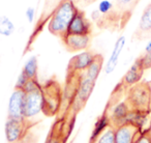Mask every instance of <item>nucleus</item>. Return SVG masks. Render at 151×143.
<instances>
[{
	"instance_id": "obj_28",
	"label": "nucleus",
	"mask_w": 151,
	"mask_h": 143,
	"mask_svg": "<svg viewBox=\"0 0 151 143\" xmlns=\"http://www.w3.org/2000/svg\"><path fill=\"white\" fill-rule=\"evenodd\" d=\"M92 1H94V0H75L76 3H77V2H80V3H85V4L92 2Z\"/></svg>"
},
{
	"instance_id": "obj_4",
	"label": "nucleus",
	"mask_w": 151,
	"mask_h": 143,
	"mask_svg": "<svg viewBox=\"0 0 151 143\" xmlns=\"http://www.w3.org/2000/svg\"><path fill=\"white\" fill-rule=\"evenodd\" d=\"M25 95L26 93L23 89L15 87L7 104V118L25 120Z\"/></svg>"
},
{
	"instance_id": "obj_18",
	"label": "nucleus",
	"mask_w": 151,
	"mask_h": 143,
	"mask_svg": "<svg viewBox=\"0 0 151 143\" xmlns=\"http://www.w3.org/2000/svg\"><path fill=\"white\" fill-rule=\"evenodd\" d=\"M16 31V25L13 20L6 15L0 16V35L9 38Z\"/></svg>"
},
{
	"instance_id": "obj_16",
	"label": "nucleus",
	"mask_w": 151,
	"mask_h": 143,
	"mask_svg": "<svg viewBox=\"0 0 151 143\" xmlns=\"http://www.w3.org/2000/svg\"><path fill=\"white\" fill-rule=\"evenodd\" d=\"M111 124V120H110V117L108 115V113H104L103 115H101L95 121L94 126H93L92 132H91L90 138H89V143H92L104 131H106L108 128H109Z\"/></svg>"
},
{
	"instance_id": "obj_3",
	"label": "nucleus",
	"mask_w": 151,
	"mask_h": 143,
	"mask_svg": "<svg viewBox=\"0 0 151 143\" xmlns=\"http://www.w3.org/2000/svg\"><path fill=\"white\" fill-rule=\"evenodd\" d=\"M25 113L24 117L27 124L30 126L32 119L37 117L42 112H44V91L42 87L36 90L25 92Z\"/></svg>"
},
{
	"instance_id": "obj_12",
	"label": "nucleus",
	"mask_w": 151,
	"mask_h": 143,
	"mask_svg": "<svg viewBox=\"0 0 151 143\" xmlns=\"http://www.w3.org/2000/svg\"><path fill=\"white\" fill-rule=\"evenodd\" d=\"M140 133L138 126L126 122L115 128V143H132Z\"/></svg>"
},
{
	"instance_id": "obj_30",
	"label": "nucleus",
	"mask_w": 151,
	"mask_h": 143,
	"mask_svg": "<svg viewBox=\"0 0 151 143\" xmlns=\"http://www.w3.org/2000/svg\"><path fill=\"white\" fill-rule=\"evenodd\" d=\"M149 83V87H150V93H151V81L150 82H148Z\"/></svg>"
},
{
	"instance_id": "obj_5",
	"label": "nucleus",
	"mask_w": 151,
	"mask_h": 143,
	"mask_svg": "<svg viewBox=\"0 0 151 143\" xmlns=\"http://www.w3.org/2000/svg\"><path fill=\"white\" fill-rule=\"evenodd\" d=\"M29 124L26 120L7 118L4 124V135L7 143H22Z\"/></svg>"
},
{
	"instance_id": "obj_23",
	"label": "nucleus",
	"mask_w": 151,
	"mask_h": 143,
	"mask_svg": "<svg viewBox=\"0 0 151 143\" xmlns=\"http://www.w3.org/2000/svg\"><path fill=\"white\" fill-rule=\"evenodd\" d=\"M35 16H36V9L34 6H28L25 9V18L29 24L33 23L34 20H35Z\"/></svg>"
},
{
	"instance_id": "obj_10",
	"label": "nucleus",
	"mask_w": 151,
	"mask_h": 143,
	"mask_svg": "<svg viewBox=\"0 0 151 143\" xmlns=\"http://www.w3.org/2000/svg\"><path fill=\"white\" fill-rule=\"evenodd\" d=\"M126 44V38L125 35H120L119 38L116 40L114 47L112 49V52L110 54L109 59L107 60V63L104 65V72H105L107 75L112 74L114 71L116 69L119 62L120 55H121L122 51H123L124 47Z\"/></svg>"
},
{
	"instance_id": "obj_27",
	"label": "nucleus",
	"mask_w": 151,
	"mask_h": 143,
	"mask_svg": "<svg viewBox=\"0 0 151 143\" xmlns=\"http://www.w3.org/2000/svg\"><path fill=\"white\" fill-rule=\"evenodd\" d=\"M150 52H151V40L145 47V53H150Z\"/></svg>"
},
{
	"instance_id": "obj_7",
	"label": "nucleus",
	"mask_w": 151,
	"mask_h": 143,
	"mask_svg": "<svg viewBox=\"0 0 151 143\" xmlns=\"http://www.w3.org/2000/svg\"><path fill=\"white\" fill-rule=\"evenodd\" d=\"M96 54L91 51H82L73 57L69 61L68 71L71 74H80L85 72L89 67V65L93 62Z\"/></svg>"
},
{
	"instance_id": "obj_17",
	"label": "nucleus",
	"mask_w": 151,
	"mask_h": 143,
	"mask_svg": "<svg viewBox=\"0 0 151 143\" xmlns=\"http://www.w3.org/2000/svg\"><path fill=\"white\" fill-rule=\"evenodd\" d=\"M38 72V60L37 57L32 55L24 62L22 67V73L27 77L29 80H36Z\"/></svg>"
},
{
	"instance_id": "obj_20",
	"label": "nucleus",
	"mask_w": 151,
	"mask_h": 143,
	"mask_svg": "<svg viewBox=\"0 0 151 143\" xmlns=\"http://www.w3.org/2000/svg\"><path fill=\"white\" fill-rule=\"evenodd\" d=\"M117 7L123 13L129 14L139 2V0H115Z\"/></svg>"
},
{
	"instance_id": "obj_32",
	"label": "nucleus",
	"mask_w": 151,
	"mask_h": 143,
	"mask_svg": "<svg viewBox=\"0 0 151 143\" xmlns=\"http://www.w3.org/2000/svg\"><path fill=\"white\" fill-rule=\"evenodd\" d=\"M60 1H61V0H60Z\"/></svg>"
},
{
	"instance_id": "obj_24",
	"label": "nucleus",
	"mask_w": 151,
	"mask_h": 143,
	"mask_svg": "<svg viewBox=\"0 0 151 143\" xmlns=\"http://www.w3.org/2000/svg\"><path fill=\"white\" fill-rule=\"evenodd\" d=\"M28 81H29V79H28L27 77H26L25 75H24L23 73L21 72V73H20V75H19V77H18V79H17V82H16V86L15 87L23 89L24 87H25V85L27 84Z\"/></svg>"
},
{
	"instance_id": "obj_14",
	"label": "nucleus",
	"mask_w": 151,
	"mask_h": 143,
	"mask_svg": "<svg viewBox=\"0 0 151 143\" xmlns=\"http://www.w3.org/2000/svg\"><path fill=\"white\" fill-rule=\"evenodd\" d=\"M91 31V24L86 18L84 13L81 11L75 16L73 21L70 22L66 33L69 34H89Z\"/></svg>"
},
{
	"instance_id": "obj_15",
	"label": "nucleus",
	"mask_w": 151,
	"mask_h": 143,
	"mask_svg": "<svg viewBox=\"0 0 151 143\" xmlns=\"http://www.w3.org/2000/svg\"><path fill=\"white\" fill-rule=\"evenodd\" d=\"M136 36L139 40L151 36V3L147 5L141 16L138 29L136 31Z\"/></svg>"
},
{
	"instance_id": "obj_6",
	"label": "nucleus",
	"mask_w": 151,
	"mask_h": 143,
	"mask_svg": "<svg viewBox=\"0 0 151 143\" xmlns=\"http://www.w3.org/2000/svg\"><path fill=\"white\" fill-rule=\"evenodd\" d=\"M96 81L86 76L83 73L78 74V82H77V89H76V100L80 106H84L89 100L92 91L94 89Z\"/></svg>"
},
{
	"instance_id": "obj_22",
	"label": "nucleus",
	"mask_w": 151,
	"mask_h": 143,
	"mask_svg": "<svg viewBox=\"0 0 151 143\" xmlns=\"http://www.w3.org/2000/svg\"><path fill=\"white\" fill-rule=\"evenodd\" d=\"M132 143H151V136L148 132H140Z\"/></svg>"
},
{
	"instance_id": "obj_29",
	"label": "nucleus",
	"mask_w": 151,
	"mask_h": 143,
	"mask_svg": "<svg viewBox=\"0 0 151 143\" xmlns=\"http://www.w3.org/2000/svg\"><path fill=\"white\" fill-rule=\"evenodd\" d=\"M148 133L150 134V136H151V124H150V128H149V131H148Z\"/></svg>"
},
{
	"instance_id": "obj_1",
	"label": "nucleus",
	"mask_w": 151,
	"mask_h": 143,
	"mask_svg": "<svg viewBox=\"0 0 151 143\" xmlns=\"http://www.w3.org/2000/svg\"><path fill=\"white\" fill-rule=\"evenodd\" d=\"M79 11L80 9L75 0H61L48 22L49 32L62 38L66 34L69 24Z\"/></svg>"
},
{
	"instance_id": "obj_9",
	"label": "nucleus",
	"mask_w": 151,
	"mask_h": 143,
	"mask_svg": "<svg viewBox=\"0 0 151 143\" xmlns=\"http://www.w3.org/2000/svg\"><path fill=\"white\" fill-rule=\"evenodd\" d=\"M65 47L71 52L86 51L90 45L89 34H69L66 33L62 38Z\"/></svg>"
},
{
	"instance_id": "obj_13",
	"label": "nucleus",
	"mask_w": 151,
	"mask_h": 143,
	"mask_svg": "<svg viewBox=\"0 0 151 143\" xmlns=\"http://www.w3.org/2000/svg\"><path fill=\"white\" fill-rule=\"evenodd\" d=\"M42 91H44V112L47 115H53L55 114L56 110H58L59 102H60V97H59V89L58 85L55 84L54 86H50L48 91L44 89L42 87Z\"/></svg>"
},
{
	"instance_id": "obj_21",
	"label": "nucleus",
	"mask_w": 151,
	"mask_h": 143,
	"mask_svg": "<svg viewBox=\"0 0 151 143\" xmlns=\"http://www.w3.org/2000/svg\"><path fill=\"white\" fill-rule=\"evenodd\" d=\"M114 4L111 0H101L97 5V13L101 16H108L113 12Z\"/></svg>"
},
{
	"instance_id": "obj_2",
	"label": "nucleus",
	"mask_w": 151,
	"mask_h": 143,
	"mask_svg": "<svg viewBox=\"0 0 151 143\" xmlns=\"http://www.w3.org/2000/svg\"><path fill=\"white\" fill-rule=\"evenodd\" d=\"M126 102L132 111H151V93L148 82H140L127 89Z\"/></svg>"
},
{
	"instance_id": "obj_19",
	"label": "nucleus",
	"mask_w": 151,
	"mask_h": 143,
	"mask_svg": "<svg viewBox=\"0 0 151 143\" xmlns=\"http://www.w3.org/2000/svg\"><path fill=\"white\" fill-rule=\"evenodd\" d=\"M92 143H115V128L110 126Z\"/></svg>"
},
{
	"instance_id": "obj_31",
	"label": "nucleus",
	"mask_w": 151,
	"mask_h": 143,
	"mask_svg": "<svg viewBox=\"0 0 151 143\" xmlns=\"http://www.w3.org/2000/svg\"><path fill=\"white\" fill-rule=\"evenodd\" d=\"M22 143H23V142H22Z\"/></svg>"
},
{
	"instance_id": "obj_25",
	"label": "nucleus",
	"mask_w": 151,
	"mask_h": 143,
	"mask_svg": "<svg viewBox=\"0 0 151 143\" xmlns=\"http://www.w3.org/2000/svg\"><path fill=\"white\" fill-rule=\"evenodd\" d=\"M144 69H151V52L150 53H144L143 56H141Z\"/></svg>"
},
{
	"instance_id": "obj_26",
	"label": "nucleus",
	"mask_w": 151,
	"mask_h": 143,
	"mask_svg": "<svg viewBox=\"0 0 151 143\" xmlns=\"http://www.w3.org/2000/svg\"><path fill=\"white\" fill-rule=\"evenodd\" d=\"M46 143H61V140H60V138H59V136L52 134L48 137Z\"/></svg>"
},
{
	"instance_id": "obj_11",
	"label": "nucleus",
	"mask_w": 151,
	"mask_h": 143,
	"mask_svg": "<svg viewBox=\"0 0 151 143\" xmlns=\"http://www.w3.org/2000/svg\"><path fill=\"white\" fill-rule=\"evenodd\" d=\"M130 109L129 105L127 104L126 101H122V102H118L117 104L112 107L111 112L110 114L108 113L110 117V120H111V124L116 128L118 126H121L123 124H126L127 121V117L129 115Z\"/></svg>"
},
{
	"instance_id": "obj_8",
	"label": "nucleus",
	"mask_w": 151,
	"mask_h": 143,
	"mask_svg": "<svg viewBox=\"0 0 151 143\" xmlns=\"http://www.w3.org/2000/svg\"><path fill=\"white\" fill-rule=\"evenodd\" d=\"M144 67H143L142 59L139 57L136 61L132 64V66L126 71L125 75L123 76L120 84L124 87V88L128 89L134 85L138 84L141 82V79L144 74Z\"/></svg>"
}]
</instances>
